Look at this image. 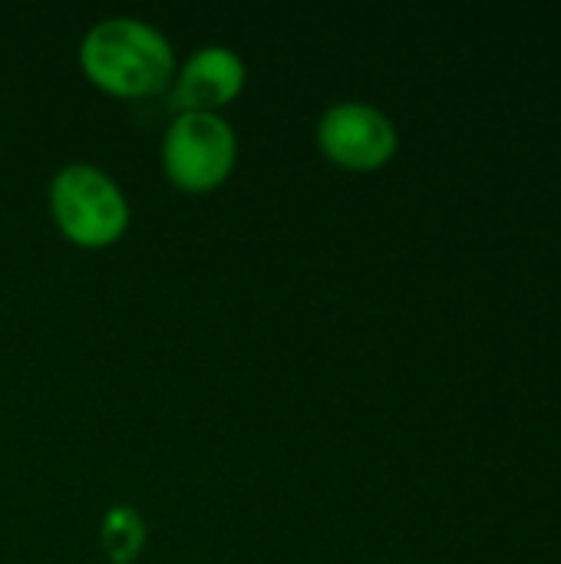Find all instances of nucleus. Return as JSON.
Listing matches in <instances>:
<instances>
[{
	"mask_svg": "<svg viewBox=\"0 0 561 564\" xmlns=\"http://www.w3.org/2000/svg\"><path fill=\"white\" fill-rule=\"evenodd\" d=\"M79 66L109 96L142 99L169 89L175 76L172 40L139 17L96 20L79 43Z\"/></svg>",
	"mask_w": 561,
	"mask_h": 564,
	"instance_id": "1",
	"label": "nucleus"
},
{
	"mask_svg": "<svg viewBox=\"0 0 561 564\" xmlns=\"http://www.w3.org/2000/svg\"><path fill=\"white\" fill-rule=\"evenodd\" d=\"M46 205L63 238L79 248H109L129 228V198L122 185L93 162H66L56 169Z\"/></svg>",
	"mask_w": 561,
	"mask_h": 564,
	"instance_id": "2",
	"label": "nucleus"
},
{
	"mask_svg": "<svg viewBox=\"0 0 561 564\" xmlns=\"http://www.w3.org/2000/svg\"><path fill=\"white\" fill-rule=\"evenodd\" d=\"M159 152L175 188L212 192L238 162V135L222 112H175Z\"/></svg>",
	"mask_w": 561,
	"mask_h": 564,
	"instance_id": "3",
	"label": "nucleus"
},
{
	"mask_svg": "<svg viewBox=\"0 0 561 564\" xmlns=\"http://www.w3.org/2000/svg\"><path fill=\"white\" fill-rule=\"evenodd\" d=\"M314 139L334 165L350 172H377L400 149L393 119L380 106L360 99L331 102L314 126Z\"/></svg>",
	"mask_w": 561,
	"mask_h": 564,
	"instance_id": "4",
	"label": "nucleus"
},
{
	"mask_svg": "<svg viewBox=\"0 0 561 564\" xmlns=\"http://www.w3.org/2000/svg\"><path fill=\"white\" fill-rule=\"evenodd\" d=\"M248 79L241 53L222 43L198 46L169 83V106L175 112H218L228 106Z\"/></svg>",
	"mask_w": 561,
	"mask_h": 564,
	"instance_id": "5",
	"label": "nucleus"
},
{
	"mask_svg": "<svg viewBox=\"0 0 561 564\" xmlns=\"http://www.w3.org/2000/svg\"><path fill=\"white\" fill-rule=\"evenodd\" d=\"M99 542L112 564H129L139 558L145 545V522L132 506H112L106 509L99 522Z\"/></svg>",
	"mask_w": 561,
	"mask_h": 564,
	"instance_id": "6",
	"label": "nucleus"
}]
</instances>
